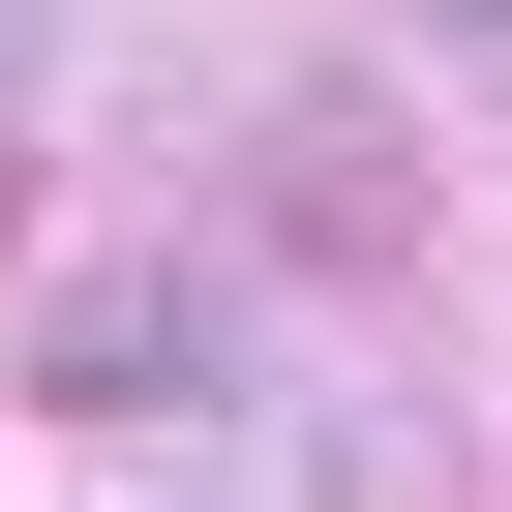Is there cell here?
Segmentation results:
<instances>
[{
    "instance_id": "obj_2",
    "label": "cell",
    "mask_w": 512,
    "mask_h": 512,
    "mask_svg": "<svg viewBox=\"0 0 512 512\" xmlns=\"http://www.w3.org/2000/svg\"><path fill=\"white\" fill-rule=\"evenodd\" d=\"M272 211L332 241V272H392V211H422V181H392V121H362V91H302V121H272Z\"/></svg>"
},
{
    "instance_id": "obj_1",
    "label": "cell",
    "mask_w": 512,
    "mask_h": 512,
    "mask_svg": "<svg viewBox=\"0 0 512 512\" xmlns=\"http://www.w3.org/2000/svg\"><path fill=\"white\" fill-rule=\"evenodd\" d=\"M31 392H61V422H211V392H241V302H211V272H61V302H31Z\"/></svg>"
},
{
    "instance_id": "obj_3",
    "label": "cell",
    "mask_w": 512,
    "mask_h": 512,
    "mask_svg": "<svg viewBox=\"0 0 512 512\" xmlns=\"http://www.w3.org/2000/svg\"><path fill=\"white\" fill-rule=\"evenodd\" d=\"M422 31H512V0H422Z\"/></svg>"
},
{
    "instance_id": "obj_4",
    "label": "cell",
    "mask_w": 512,
    "mask_h": 512,
    "mask_svg": "<svg viewBox=\"0 0 512 512\" xmlns=\"http://www.w3.org/2000/svg\"><path fill=\"white\" fill-rule=\"evenodd\" d=\"M0 31H31V0H0Z\"/></svg>"
}]
</instances>
